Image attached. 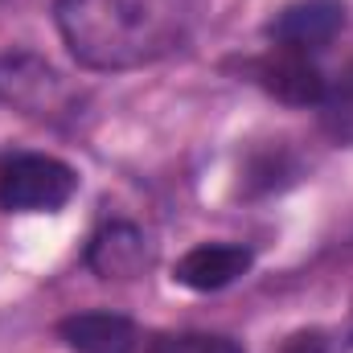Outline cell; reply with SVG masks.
Wrapping results in <instances>:
<instances>
[{
    "label": "cell",
    "mask_w": 353,
    "mask_h": 353,
    "mask_svg": "<svg viewBox=\"0 0 353 353\" xmlns=\"http://www.w3.org/2000/svg\"><path fill=\"white\" fill-rule=\"evenodd\" d=\"M54 79L58 74L37 58H4L0 62V103L29 111V107L41 103L46 90L54 87Z\"/></svg>",
    "instance_id": "8"
},
{
    "label": "cell",
    "mask_w": 353,
    "mask_h": 353,
    "mask_svg": "<svg viewBox=\"0 0 353 353\" xmlns=\"http://www.w3.org/2000/svg\"><path fill=\"white\" fill-rule=\"evenodd\" d=\"M255 79L267 94H275L279 103H292V107H316L329 99V83L316 70V62L308 54H296V50L275 46V54L255 62Z\"/></svg>",
    "instance_id": "4"
},
{
    "label": "cell",
    "mask_w": 353,
    "mask_h": 353,
    "mask_svg": "<svg viewBox=\"0 0 353 353\" xmlns=\"http://www.w3.org/2000/svg\"><path fill=\"white\" fill-rule=\"evenodd\" d=\"M58 329L66 345L79 353H136V341H140L136 325L115 312H79V316H66Z\"/></svg>",
    "instance_id": "7"
},
{
    "label": "cell",
    "mask_w": 353,
    "mask_h": 353,
    "mask_svg": "<svg viewBox=\"0 0 353 353\" xmlns=\"http://www.w3.org/2000/svg\"><path fill=\"white\" fill-rule=\"evenodd\" d=\"M79 189V173L54 157H17L0 169V210H62Z\"/></svg>",
    "instance_id": "2"
},
{
    "label": "cell",
    "mask_w": 353,
    "mask_h": 353,
    "mask_svg": "<svg viewBox=\"0 0 353 353\" xmlns=\"http://www.w3.org/2000/svg\"><path fill=\"white\" fill-rule=\"evenodd\" d=\"M279 353H329V341H325V333H316V329H300V333H292Z\"/></svg>",
    "instance_id": "10"
},
{
    "label": "cell",
    "mask_w": 353,
    "mask_h": 353,
    "mask_svg": "<svg viewBox=\"0 0 353 353\" xmlns=\"http://www.w3.org/2000/svg\"><path fill=\"white\" fill-rule=\"evenodd\" d=\"M148 263L144 234L132 222H111L103 226L87 247V267L99 279H136Z\"/></svg>",
    "instance_id": "6"
},
{
    "label": "cell",
    "mask_w": 353,
    "mask_h": 353,
    "mask_svg": "<svg viewBox=\"0 0 353 353\" xmlns=\"http://www.w3.org/2000/svg\"><path fill=\"white\" fill-rule=\"evenodd\" d=\"M148 353H243V345L218 333H165L148 345Z\"/></svg>",
    "instance_id": "9"
},
{
    "label": "cell",
    "mask_w": 353,
    "mask_h": 353,
    "mask_svg": "<svg viewBox=\"0 0 353 353\" xmlns=\"http://www.w3.org/2000/svg\"><path fill=\"white\" fill-rule=\"evenodd\" d=\"M341 25H345V4L341 0H296L267 25V37L279 50L312 54V50H325L341 33Z\"/></svg>",
    "instance_id": "3"
},
{
    "label": "cell",
    "mask_w": 353,
    "mask_h": 353,
    "mask_svg": "<svg viewBox=\"0 0 353 353\" xmlns=\"http://www.w3.org/2000/svg\"><path fill=\"white\" fill-rule=\"evenodd\" d=\"M58 29L94 70H128L169 54L181 37L176 0H62Z\"/></svg>",
    "instance_id": "1"
},
{
    "label": "cell",
    "mask_w": 353,
    "mask_h": 353,
    "mask_svg": "<svg viewBox=\"0 0 353 353\" xmlns=\"http://www.w3.org/2000/svg\"><path fill=\"white\" fill-rule=\"evenodd\" d=\"M255 263L251 247H239V243H205V247H193L189 255H181L173 267V279L193 288V292H218V288H230L239 275H247Z\"/></svg>",
    "instance_id": "5"
}]
</instances>
